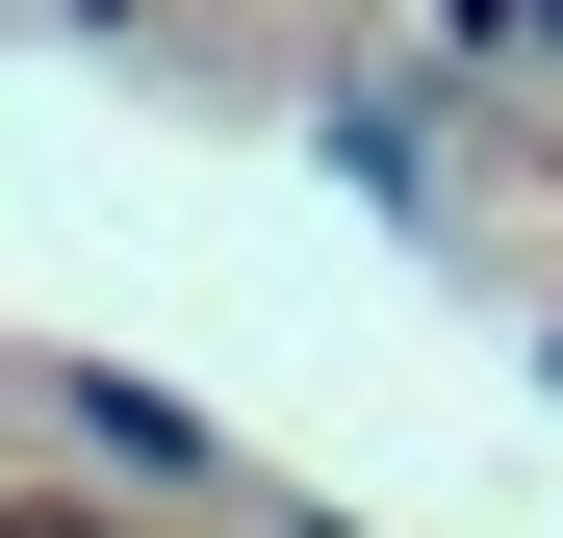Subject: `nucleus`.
Instances as JSON below:
<instances>
[{
  "label": "nucleus",
  "instance_id": "obj_1",
  "mask_svg": "<svg viewBox=\"0 0 563 538\" xmlns=\"http://www.w3.org/2000/svg\"><path fill=\"white\" fill-rule=\"evenodd\" d=\"M0 538H103V513H0Z\"/></svg>",
  "mask_w": 563,
  "mask_h": 538
}]
</instances>
